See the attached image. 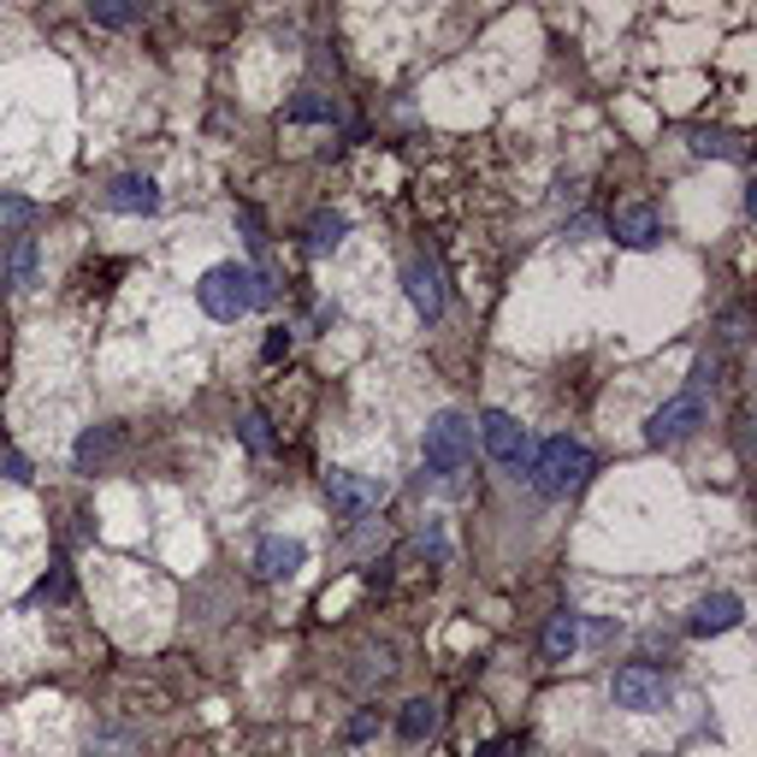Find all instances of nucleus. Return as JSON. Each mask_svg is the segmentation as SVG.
I'll use <instances>...</instances> for the list:
<instances>
[{"instance_id": "1", "label": "nucleus", "mask_w": 757, "mask_h": 757, "mask_svg": "<svg viewBox=\"0 0 757 757\" xmlns=\"http://www.w3.org/2000/svg\"><path fill=\"white\" fill-rule=\"evenodd\" d=\"M267 296H272V284L260 279V272L237 267V260H225V267H208V272H201V284H196L201 314H213V319H243V314L255 308V302H267Z\"/></svg>"}, {"instance_id": "2", "label": "nucleus", "mask_w": 757, "mask_h": 757, "mask_svg": "<svg viewBox=\"0 0 757 757\" xmlns=\"http://www.w3.org/2000/svg\"><path fill=\"white\" fill-rule=\"evenodd\" d=\"M527 479L545 498H568V491H580L592 479V450L580 439H545L527 462Z\"/></svg>"}, {"instance_id": "3", "label": "nucleus", "mask_w": 757, "mask_h": 757, "mask_svg": "<svg viewBox=\"0 0 757 757\" xmlns=\"http://www.w3.org/2000/svg\"><path fill=\"white\" fill-rule=\"evenodd\" d=\"M420 456H427V474H439V479L462 474V468H468V456H474V420L456 415V409L432 415L427 439H420Z\"/></svg>"}, {"instance_id": "4", "label": "nucleus", "mask_w": 757, "mask_h": 757, "mask_svg": "<svg viewBox=\"0 0 757 757\" xmlns=\"http://www.w3.org/2000/svg\"><path fill=\"white\" fill-rule=\"evenodd\" d=\"M479 439H486V456L498 462V468L527 474V462H533V439H527V427H521L515 415L486 409V415H479Z\"/></svg>"}, {"instance_id": "5", "label": "nucleus", "mask_w": 757, "mask_h": 757, "mask_svg": "<svg viewBox=\"0 0 757 757\" xmlns=\"http://www.w3.org/2000/svg\"><path fill=\"white\" fill-rule=\"evenodd\" d=\"M698 427H704V391H698V385H687V391H680V397H668L663 409L651 415L645 439L663 450V444H680V439H692Z\"/></svg>"}, {"instance_id": "6", "label": "nucleus", "mask_w": 757, "mask_h": 757, "mask_svg": "<svg viewBox=\"0 0 757 757\" xmlns=\"http://www.w3.org/2000/svg\"><path fill=\"white\" fill-rule=\"evenodd\" d=\"M326 498H331V509H338V515L361 521V515H373V509H378V498H385V479L331 468V474H326Z\"/></svg>"}, {"instance_id": "7", "label": "nucleus", "mask_w": 757, "mask_h": 757, "mask_svg": "<svg viewBox=\"0 0 757 757\" xmlns=\"http://www.w3.org/2000/svg\"><path fill=\"white\" fill-rule=\"evenodd\" d=\"M609 698H616L621 710H663L668 680L657 675V668L633 663V668H616V680H609Z\"/></svg>"}, {"instance_id": "8", "label": "nucleus", "mask_w": 757, "mask_h": 757, "mask_svg": "<svg viewBox=\"0 0 757 757\" xmlns=\"http://www.w3.org/2000/svg\"><path fill=\"white\" fill-rule=\"evenodd\" d=\"M302 562H308V550H302V538L267 533V538H260V545H255V574H260V580H290Z\"/></svg>"}, {"instance_id": "9", "label": "nucleus", "mask_w": 757, "mask_h": 757, "mask_svg": "<svg viewBox=\"0 0 757 757\" xmlns=\"http://www.w3.org/2000/svg\"><path fill=\"white\" fill-rule=\"evenodd\" d=\"M107 213H154L160 208V184L154 178H137V172H125V178L107 184Z\"/></svg>"}, {"instance_id": "10", "label": "nucleus", "mask_w": 757, "mask_h": 757, "mask_svg": "<svg viewBox=\"0 0 757 757\" xmlns=\"http://www.w3.org/2000/svg\"><path fill=\"white\" fill-rule=\"evenodd\" d=\"M403 284H409V302L420 308V319H439L444 314V284H439V267H432V260H409Z\"/></svg>"}, {"instance_id": "11", "label": "nucleus", "mask_w": 757, "mask_h": 757, "mask_svg": "<svg viewBox=\"0 0 757 757\" xmlns=\"http://www.w3.org/2000/svg\"><path fill=\"white\" fill-rule=\"evenodd\" d=\"M739 616H746V604H739L734 592H717V598H704V604L692 609V633H698V639L727 633V628H739Z\"/></svg>"}, {"instance_id": "12", "label": "nucleus", "mask_w": 757, "mask_h": 757, "mask_svg": "<svg viewBox=\"0 0 757 757\" xmlns=\"http://www.w3.org/2000/svg\"><path fill=\"white\" fill-rule=\"evenodd\" d=\"M657 237H663V225H657V213H651L645 201H633V208L616 213V243H628V249H651Z\"/></svg>"}, {"instance_id": "13", "label": "nucleus", "mask_w": 757, "mask_h": 757, "mask_svg": "<svg viewBox=\"0 0 757 757\" xmlns=\"http://www.w3.org/2000/svg\"><path fill=\"white\" fill-rule=\"evenodd\" d=\"M113 450H119V432H113V427H90L78 439V474H101L113 462Z\"/></svg>"}, {"instance_id": "14", "label": "nucleus", "mask_w": 757, "mask_h": 757, "mask_svg": "<svg viewBox=\"0 0 757 757\" xmlns=\"http://www.w3.org/2000/svg\"><path fill=\"white\" fill-rule=\"evenodd\" d=\"M580 645V616H550V628H545V663H568V651Z\"/></svg>"}, {"instance_id": "15", "label": "nucleus", "mask_w": 757, "mask_h": 757, "mask_svg": "<svg viewBox=\"0 0 757 757\" xmlns=\"http://www.w3.org/2000/svg\"><path fill=\"white\" fill-rule=\"evenodd\" d=\"M439 727V704L432 698H415V704H403V717H397V734L409 739V746H420V739Z\"/></svg>"}, {"instance_id": "16", "label": "nucleus", "mask_w": 757, "mask_h": 757, "mask_svg": "<svg viewBox=\"0 0 757 757\" xmlns=\"http://www.w3.org/2000/svg\"><path fill=\"white\" fill-rule=\"evenodd\" d=\"M331 119H338V101L319 95V90H302L290 101V125H331Z\"/></svg>"}, {"instance_id": "17", "label": "nucleus", "mask_w": 757, "mask_h": 757, "mask_svg": "<svg viewBox=\"0 0 757 757\" xmlns=\"http://www.w3.org/2000/svg\"><path fill=\"white\" fill-rule=\"evenodd\" d=\"M36 284V243L19 237L12 243V260H7V290H31Z\"/></svg>"}, {"instance_id": "18", "label": "nucleus", "mask_w": 757, "mask_h": 757, "mask_svg": "<svg viewBox=\"0 0 757 757\" xmlns=\"http://www.w3.org/2000/svg\"><path fill=\"white\" fill-rule=\"evenodd\" d=\"M343 231H349L343 213H314V220H308V243L326 255V249H338V243H343Z\"/></svg>"}, {"instance_id": "19", "label": "nucleus", "mask_w": 757, "mask_h": 757, "mask_svg": "<svg viewBox=\"0 0 757 757\" xmlns=\"http://www.w3.org/2000/svg\"><path fill=\"white\" fill-rule=\"evenodd\" d=\"M71 598V574H66V562H54L48 574L36 580V592H31V604H66Z\"/></svg>"}, {"instance_id": "20", "label": "nucleus", "mask_w": 757, "mask_h": 757, "mask_svg": "<svg viewBox=\"0 0 757 757\" xmlns=\"http://www.w3.org/2000/svg\"><path fill=\"white\" fill-rule=\"evenodd\" d=\"M243 444H249L255 450V456H267V450H272V432H267V415H243Z\"/></svg>"}, {"instance_id": "21", "label": "nucleus", "mask_w": 757, "mask_h": 757, "mask_svg": "<svg viewBox=\"0 0 757 757\" xmlns=\"http://www.w3.org/2000/svg\"><path fill=\"white\" fill-rule=\"evenodd\" d=\"M36 220V208L24 196H0V225H31Z\"/></svg>"}, {"instance_id": "22", "label": "nucleus", "mask_w": 757, "mask_h": 757, "mask_svg": "<svg viewBox=\"0 0 757 757\" xmlns=\"http://www.w3.org/2000/svg\"><path fill=\"white\" fill-rule=\"evenodd\" d=\"M692 149H698V154H717V160H734V154H739L727 137H710V130H698V137H692Z\"/></svg>"}, {"instance_id": "23", "label": "nucleus", "mask_w": 757, "mask_h": 757, "mask_svg": "<svg viewBox=\"0 0 757 757\" xmlns=\"http://www.w3.org/2000/svg\"><path fill=\"white\" fill-rule=\"evenodd\" d=\"M90 19H95V24H107V31H125V24L137 19V12H130V7H90Z\"/></svg>"}, {"instance_id": "24", "label": "nucleus", "mask_w": 757, "mask_h": 757, "mask_svg": "<svg viewBox=\"0 0 757 757\" xmlns=\"http://www.w3.org/2000/svg\"><path fill=\"white\" fill-rule=\"evenodd\" d=\"M0 474H7V479H19V486H24V479H31V462H24L19 450H7V456H0Z\"/></svg>"}, {"instance_id": "25", "label": "nucleus", "mask_w": 757, "mask_h": 757, "mask_svg": "<svg viewBox=\"0 0 757 757\" xmlns=\"http://www.w3.org/2000/svg\"><path fill=\"white\" fill-rule=\"evenodd\" d=\"M260 356H267V361H279V356H290V331H284V326H272V338L260 343Z\"/></svg>"}, {"instance_id": "26", "label": "nucleus", "mask_w": 757, "mask_h": 757, "mask_svg": "<svg viewBox=\"0 0 757 757\" xmlns=\"http://www.w3.org/2000/svg\"><path fill=\"white\" fill-rule=\"evenodd\" d=\"M125 752H130V739H119V734H107V739L90 746V757H125Z\"/></svg>"}, {"instance_id": "27", "label": "nucleus", "mask_w": 757, "mask_h": 757, "mask_svg": "<svg viewBox=\"0 0 757 757\" xmlns=\"http://www.w3.org/2000/svg\"><path fill=\"white\" fill-rule=\"evenodd\" d=\"M592 231H598V220H574V225H568V237H574V243H586Z\"/></svg>"}, {"instance_id": "28", "label": "nucleus", "mask_w": 757, "mask_h": 757, "mask_svg": "<svg viewBox=\"0 0 757 757\" xmlns=\"http://www.w3.org/2000/svg\"><path fill=\"white\" fill-rule=\"evenodd\" d=\"M373 727H378L373 717H356V722H349V739H368V734H373Z\"/></svg>"}, {"instance_id": "29", "label": "nucleus", "mask_w": 757, "mask_h": 757, "mask_svg": "<svg viewBox=\"0 0 757 757\" xmlns=\"http://www.w3.org/2000/svg\"><path fill=\"white\" fill-rule=\"evenodd\" d=\"M479 757H509V739H491V746H479Z\"/></svg>"}]
</instances>
